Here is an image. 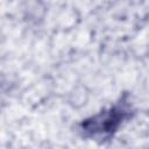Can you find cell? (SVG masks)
Instances as JSON below:
<instances>
[{"instance_id":"obj_1","label":"cell","mask_w":149,"mask_h":149,"mask_svg":"<svg viewBox=\"0 0 149 149\" xmlns=\"http://www.w3.org/2000/svg\"><path fill=\"white\" fill-rule=\"evenodd\" d=\"M129 112L130 109L126 106L123 100H121V104L85 120L81 123V130L91 137L106 139L118 129L121 122L128 116Z\"/></svg>"}]
</instances>
